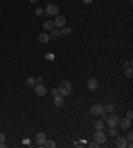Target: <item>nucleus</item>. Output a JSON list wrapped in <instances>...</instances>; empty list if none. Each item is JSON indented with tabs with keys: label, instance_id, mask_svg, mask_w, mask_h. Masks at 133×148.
Instances as JSON below:
<instances>
[{
	"label": "nucleus",
	"instance_id": "obj_27",
	"mask_svg": "<svg viewBox=\"0 0 133 148\" xmlns=\"http://www.w3.org/2000/svg\"><path fill=\"white\" fill-rule=\"evenodd\" d=\"M132 116H133V112H132V109H129V111L126 112V117H128V119H130V120H132Z\"/></svg>",
	"mask_w": 133,
	"mask_h": 148
},
{
	"label": "nucleus",
	"instance_id": "obj_29",
	"mask_svg": "<svg viewBox=\"0 0 133 148\" xmlns=\"http://www.w3.org/2000/svg\"><path fill=\"white\" fill-rule=\"evenodd\" d=\"M35 80H36L37 83H41V82H43V78H41V76H37V78L35 79Z\"/></svg>",
	"mask_w": 133,
	"mask_h": 148
},
{
	"label": "nucleus",
	"instance_id": "obj_12",
	"mask_svg": "<svg viewBox=\"0 0 133 148\" xmlns=\"http://www.w3.org/2000/svg\"><path fill=\"white\" fill-rule=\"evenodd\" d=\"M126 143H128V140H126L125 137H117V140H116V145H117L118 148H126Z\"/></svg>",
	"mask_w": 133,
	"mask_h": 148
},
{
	"label": "nucleus",
	"instance_id": "obj_23",
	"mask_svg": "<svg viewBox=\"0 0 133 148\" xmlns=\"http://www.w3.org/2000/svg\"><path fill=\"white\" fill-rule=\"evenodd\" d=\"M125 76L128 79H130L133 76V71H132V68H126L125 70Z\"/></svg>",
	"mask_w": 133,
	"mask_h": 148
},
{
	"label": "nucleus",
	"instance_id": "obj_10",
	"mask_svg": "<svg viewBox=\"0 0 133 148\" xmlns=\"http://www.w3.org/2000/svg\"><path fill=\"white\" fill-rule=\"evenodd\" d=\"M53 23H55V27L63 28V27H65V24H67V19H65V16H59L57 15L56 20H55Z\"/></svg>",
	"mask_w": 133,
	"mask_h": 148
},
{
	"label": "nucleus",
	"instance_id": "obj_7",
	"mask_svg": "<svg viewBox=\"0 0 133 148\" xmlns=\"http://www.w3.org/2000/svg\"><path fill=\"white\" fill-rule=\"evenodd\" d=\"M118 125L121 127V129H129L130 127H132V120L130 119H128V117H122V119H120V121H118Z\"/></svg>",
	"mask_w": 133,
	"mask_h": 148
},
{
	"label": "nucleus",
	"instance_id": "obj_2",
	"mask_svg": "<svg viewBox=\"0 0 133 148\" xmlns=\"http://www.w3.org/2000/svg\"><path fill=\"white\" fill-rule=\"evenodd\" d=\"M93 140L97 141L99 144H104L106 141V135L103 132V129H97L95 133H93Z\"/></svg>",
	"mask_w": 133,
	"mask_h": 148
},
{
	"label": "nucleus",
	"instance_id": "obj_1",
	"mask_svg": "<svg viewBox=\"0 0 133 148\" xmlns=\"http://www.w3.org/2000/svg\"><path fill=\"white\" fill-rule=\"evenodd\" d=\"M57 90H59V94H60L61 96H68V95H71V92H72V86H71V83H69L68 80H63Z\"/></svg>",
	"mask_w": 133,
	"mask_h": 148
},
{
	"label": "nucleus",
	"instance_id": "obj_25",
	"mask_svg": "<svg viewBox=\"0 0 133 148\" xmlns=\"http://www.w3.org/2000/svg\"><path fill=\"white\" fill-rule=\"evenodd\" d=\"M88 145H89V147H100V144L97 143V141H95V140L92 141V143H89Z\"/></svg>",
	"mask_w": 133,
	"mask_h": 148
},
{
	"label": "nucleus",
	"instance_id": "obj_11",
	"mask_svg": "<svg viewBox=\"0 0 133 148\" xmlns=\"http://www.w3.org/2000/svg\"><path fill=\"white\" fill-rule=\"evenodd\" d=\"M49 35L47 33V32H43V33H40L39 35V42L43 44H47V43H49Z\"/></svg>",
	"mask_w": 133,
	"mask_h": 148
},
{
	"label": "nucleus",
	"instance_id": "obj_18",
	"mask_svg": "<svg viewBox=\"0 0 133 148\" xmlns=\"http://www.w3.org/2000/svg\"><path fill=\"white\" fill-rule=\"evenodd\" d=\"M35 84H36V80H35L33 78H28V79H27V86H28V87H33Z\"/></svg>",
	"mask_w": 133,
	"mask_h": 148
},
{
	"label": "nucleus",
	"instance_id": "obj_9",
	"mask_svg": "<svg viewBox=\"0 0 133 148\" xmlns=\"http://www.w3.org/2000/svg\"><path fill=\"white\" fill-rule=\"evenodd\" d=\"M47 141V136L44 132H39L37 135H36V144L40 145V147H43V145L45 144Z\"/></svg>",
	"mask_w": 133,
	"mask_h": 148
},
{
	"label": "nucleus",
	"instance_id": "obj_16",
	"mask_svg": "<svg viewBox=\"0 0 133 148\" xmlns=\"http://www.w3.org/2000/svg\"><path fill=\"white\" fill-rule=\"evenodd\" d=\"M60 32H61V35L63 36H69L71 35V32H72V29H71L69 27H63Z\"/></svg>",
	"mask_w": 133,
	"mask_h": 148
},
{
	"label": "nucleus",
	"instance_id": "obj_22",
	"mask_svg": "<svg viewBox=\"0 0 133 148\" xmlns=\"http://www.w3.org/2000/svg\"><path fill=\"white\" fill-rule=\"evenodd\" d=\"M109 135L110 136H117V129H116V127H109Z\"/></svg>",
	"mask_w": 133,
	"mask_h": 148
},
{
	"label": "nucleus",
	"instance_id": "obj_5",
	"mask_svg": "<svg viewBox=\"0 0 133 148\" xmlns=\"http://www.w3.org/2000/svg\"><path fill=\"white\" fill-rule=\"evenodd\" d=\"M105 121L108 123V125H109V127H117L118 121H120V116L114 113V115H110L109 117H106Z\"/></svg>",
	"mask_w": 133,
	"mask_h": 148
},
{
	"label": "nucleus",
	"instance_id": "obj_15",
	"mask_svg": "<svg viewBox=\"0 0 133 148\" xmlns=\"http://www.w3.org/2000/svg\"><path fill=\"white\" fill-rule=\"evenodd\" d=\"M43 27H44V29H47V31H52L53 28H55V23L51 21V20H47V21H44Z\"/></svg>",
	"mask_w": 133,
	"mask_h": 148
},
{
	"label": "nucleus",
	"instance_id": "obj_3",
	"mask_svg": "<svg viewBox=\"0 0 133 148\" xmlns=\"http://www.w3.org/2000/svg\"><path fill=\"white\" fill-rule=\"evenodd\" d=\"M89 112H91L93 116H100V115L104 112V105H101V104H93L91 108H89Z\"/></svg>",
	"mask_w": 133,
	"mask_h": 148
},
{
	"label": "nucleus",
	"instance_id": "obj_26",
	"mask_svg": "<svg viewBox=\"0 0 133 148\" xmlns=\"http://www.w3.org/2000/svg\"><path fill=\"white\" fill-rule=\"evenodd\" d=\"M4 141H5V135L0 132V144H1V143H4Z\"/></svg>",
	"mask_w": 133,
	"mask_h": 148
},
{
	"label": "nucleus",
	"instance_id": "obj_19",
	"mask_svg": "<svg viewBox=\"0 0 133 148\" xmlns=\"http://www.w3.org/2000/svg\"><path fill=\"white\" fill-rule=\"evenodd\" d=\"M44 145H45V147H48V148H55V147H56V143H55L53 140H47Z\"/></svg>",
	"mask_w": 133,
	"mask_h": 148
},
{
	"label": "nucleus",
	"instance_id": "obj_28",
	"mask_svg": "<svg viewBox=\"0 0 133 148\" xmlns=\"http://www.w3.org/2000/svg\"><path fill=\"white\" fill-rule=\"evenodd\" d=\"M52 95H53V96L59 95V90H57V88H53V90H52Z\"/></svg>",
	"mask_w": 133,
	"mask_h": 148
},
{
	"label": "nucleus",
	"instance_id": "obj_8",
	"mask_svg": "<svg viewBox=\"0 0 133 148\" xmlns=\"http://www.w3.org/2000/svg\"><path fill=\"white\" fill-rule=\"evenodd\" d=\"M87 87H88V90L89 91H96L97 88H99V82H97V79L91 78L87 83Z\"/></svg>",
	"mask_w": 133,
	"mask_h": 148
},
{
	"label": "nucleus",
	"instance_id": "obj_14",
	"mask_svg": "<svg viewBox=\"0 0 133 148\" xmlns=\"http://www.w3.org/2000/svg\"><path fill=\"white\" fill-rule=\"evenodd\" d=\"M60 36H61V32L59 31V29H52V31H51V35H49V39L51 40H57Z\"/></svg>",
	"mask_w": 133,
	"mask_h": 148
},
{
	"label": "nucleus",
	"instance_id": "obj_24",
	"mask_svg": "<svg viewBox=\"0 0 133 148\" xmlns=\"http://www.w3.org/2000/svg\"><path fill=\"white\" fill-rule=\"evenodd\" d=\"M125 139H126V140H128V141H132V140H133V133H132V132H129V133H128V135H126V137H125Z\"/></svg>",
	"mask_w": 133,
	"mask_h": 148
},
{
	"label": "nucleus",
	"instance_id": "obj_30",
	"mask_svg": "<svg viewBox=\"0 0 133 148\" xmlns=\"http://www.w3.org/2000/svg\"><path fill=\"white\" fill-rule=\"evenodd\" d=\"M95 0H83V3H85V4H91V3H93Z\"/></svg>",
	"mask_w": 133,
	"mask_h": 148
},
{
	"label": "nucleus",
	"instance_id": "obj_6",
	"mask_svg": "<svg viewBox=\"0 0 133 148\" xmlns=\"http://www.w3.org/2000/svg\"><path fill=\"white\" fill-rule=\"evenodd\" d=\"M35 94L37 95V96H44V95L47 94V88H45V86H43L41 83H37V84H35Z\"/></svg>",
	"mask_w": 133,
	"mask_h": 148
},
{
	"label": "nucleus",
	"instance_id": "obj_32",
	"mask_svg": "<svg viewBox=\"0 0 133 148\" xmlns=\"http://www.w3.org/2000/svg\"><path fill=\"white\" fill-rule=\"evenodd\" d=\"M31 3H36V1H37V0H29Z\"/></svg>",
	"mask_w": 133,
	"mask_h": 148
},
{
	"label": "nucleus",
	"instance_id": "obj_17",
	"mask_svg": "<svg viewBox=\"0 0 133 148\" xmlns=\"http://www.w3.org/2000/svg\"><path fill=\"white\" fill-rule=\"evenodd\" d=\"M113 111H114V105L112 104L104 105V112H113Z\"/></svg>",
	"mask_w": 133,
	"mask_h": 148
},
{
	"label": "nucleus",
	"instance_id": "obj_4",
	"mask_svg": "<svg viewBox=\"0 0 133 148\" xmlns=\"http://www.w3.org/2000/svg\"><path fill=\"white\" fill-rule=\"evenodd\" d=\"M59 7H57L56 4H48L45 8V13L49 16H57L59 15Z\"/></svg>",
	"mask_w": 133,
	"mask_h": 148
},
{
	"label": "nucleus",
	"instance_id": "obj_33",
	"mask_svg": "<svg viewBox=\"0 0 133 148\" xmlns=\"http://www.w3.org/2000/svg\"><path fill=\"white\" fill-rule=\"evenodd\" d=\"M0 16H1V11H0Z\"/></svg>",
	"mask_w": 133,
	"mask_h": 148
},
{
	"label": "nucleus",
	"instance_id": "obj_13",
	"mask_svg": "<svg viewBox=\"0 0 133 148\" xmlns=\"http://www.w3.org/2000/svg\"><path fill=\"white\" fill-rule=\"evenodd\" d=\"M53 103H55V105H56V107H63V105H64V98H63L60 94L56 95V96H55V100H53Z\"/></svg>",
	"mask_w": 133,
	"mask_h": 148
},
{
	"label": "nucleus",
	"instance_id": "obj_21",
	"mask_svg": "<svg viewBox=\"0 0 133 148\" xmlns=\"http://www.w3.org/2000/svg\"><path fill=\"white\" fill-rule=\"evenodd\" d=\"M35 13L37 16H43V15H45V9H43V8H36Z\"/></svg>",
	"mask_w": 133,
	"mask_h": 148
},
{
	"label": "nucleus",
	"instance_id": "obj_31",
	"mask_svg": "<svg viewBox=\"0 0 133 148\" xmlns=\"http://www.w3.org/2000/svg\"><path fill=\"white\" fill-rule=\"evenodd\" d=\"M47 59H53V55L52 54H48V55H47Z\"/></svg>",
	"mask_w": 133,
	"mask_h": 148
},
{
	"label": "nucleus",
	"instance_id": "obj_34",
	"mask_svg": "<svg viewBox=\"0 0 133 148\" xmlns=\"http://www.w3.org/2000/svg\"><path fill=\"white\" fill-rule=\"evenodd\" d=\"M0 3H1V0H0Z\"/></svg>",
	"mask_w": 133,
	"mask_h": 148
},
{
	"label": "nucleus",
	"instance_id": "obj_20",
	"mask_svg": "<svg viewBox=\"0 0 133 148\" xmlns=\"http://www.w3.org/2000/svg\"><path fill=\"white\" fill-rule=\"evenodd\" d=\"M95 128H96V129H103V128H104V123H103L101 120H97V121L95 123Z\"/></svg>",
	"mask_w": 133,
	"mask_h": 148
}]
</instances>
